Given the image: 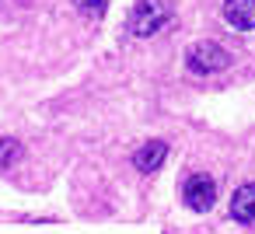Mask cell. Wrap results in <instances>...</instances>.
<instances>
[{"label": "cell", "instance_id": "cell-1", "mask_svg": "<svg viewBox=\"0 0 255 234\" xmlns=\"http://www.w3.org/2000/svg\"><path fill=\"white\" fill-rule=\"evenodd\" d=\"M168 21H171V7L164 4V0H140V4L133 7V14H129V28H133L136 39L157 35Z\"/></svg>", "mask_w": 255, "mask_h": 234}, {"label": "cell", "instance_id": "cell-2", "mask_svg": "<svg viewBox=\"0 0 255 234\" xmlns=\"http://www.w3.org/2000/svg\"><path fill=\"white\" fill-rule=\"evenodd\" d=\"M227 63H231V56H227V49H220L217 42H196V46L185 49V67H189V74L210 77V74H220Z\"/></svg>", "mask_w": 255, "mask_h": 234}, {"label": "cell", "instance_id": "cell-3", "mask_svg": "<svg viewBox=\"0 0 255 234\" xmlns=\"http://www.w3.org/2000/svg\"><path fill=\"white\" fill-rule=\"evenodd\" d=\"M182 199H185V206H189V210L206 213V210L217 203V182H213L210 175L196 171V175H189V178H185V185H182Z\"/></svg>", "mask_w": 255, "mask_h": 234}, {"label": "cell", "instance_id": "cell-4", "mask_svg": "<svg viewBox=\"0 0 255 234\" xmlns=\"http://www.w3.org/2000/svg\"><path fill=\"white\" fill-rule=\"evenodd\" d=\"M164 157H168V143H164V140H147L143 147H136L133 164H136L140 175H154V171L164 164Z\"/></svg>", "mask_w": 255, "mask_h": 234}, {"label": "cell", "instance_id": "cell-5", "mask_svg": "<svg viewBox=\"0 0 255 234\" xmlns=\"http://www.w3.org/2000/svg\"><path fill=\"white\" fill-rule=\"evenodd\" d=\"M224 21L238 32L255 28V0H224Z\"/></svg>", "mask_w": 255, "mask_h": 234}, {"label": "cell", "instance_id": "cell-6", "mask_svg": "<svg viewBox=\"0 0 255 234\" xmlns=\"http://www.w3.org/2000/svg\"><path fill=\"white\" fill-rule=\"evenodd\" d=\"M231 217L238 224H255V182H245L231 196Z\"/></svg>", "mask_w": 255, "mask_h": 234}, {"label": "cell", "instance_id": "cell-7", "mask_svg": "<svg viewBox=\"0 0 255 234\" xmlns=\"http://www.w3.org/2000/svg\"><path fill=\"white\" fill-rule=\"evenodd\" d=\"M21 157H25L21 140H14V136H0V171H11Z\"/></svg>", "mask_w": 255, "mask_h": 234}, {"label": "cell", "instance_id": "cell-8", "mask_svg": "<svg viewBox=\"0 0 255 234\" xmlns=\"http://www.w3.org/2000/svg\"><path fill=\"white\" fill-rule=\"evenodd\" d=\"M74 7L81 14H88V18H102L109 11V0H74Z\"/></svg>", "mask_w": 255, "mask_h": 234}]
</instances>
